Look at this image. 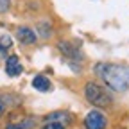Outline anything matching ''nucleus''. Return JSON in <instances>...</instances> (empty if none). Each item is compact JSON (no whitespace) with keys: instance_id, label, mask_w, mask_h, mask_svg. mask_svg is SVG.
<instances>
[{"instance_id":"obj_1","label":"nucleus","mask_w":129,"mask_h":129,"mask_svg":"<svg viewBox=\"0 0 129 129\" xmlns=\"http://www.w3.org/2000/svg\"><path fill=\"white\" fill-rule=\"evenodd\" d=\"M95 74L113 91H127L129 90V67H125V64L99 63L95 67Z\"/></svg>"},{"instance_id":"obj_2","label":"nucleus","mask_w":129,"mask_h":129,"mask_svg":"<svg viewBox=\"0 0 129 129\" xmlns=\"http://www.w3.org/2000/svg\"><path fill=\"white\" fill-rule=\"evenodd\" d=\"M84 97H86V101L97 108H108L113 99H111V93L102 88L101 84H97V83H88L84 86Z\"/></svg>"},{"instance_id":"obj_3","label":"nucleus","mask_w":129,"mask_h":129,"mask_svg":"<svg viewBox=\"0 0 129 129\" xmlns=\"http://www.w3.org/2000/svg\"><path fill=\"white\" fill-rule=\"evenodd\" d=\"M106 117L101 111H90L84 117V127L86 129H106Z\"/></svg>"},{"instance_id":"obj_4","label":"nucleus","mask_w":129,"mask_h":129,"mask_svg":"<svg viewBox=\"0 0 129 129\" xmlns=\"http://www.w3.org/2000/svg\"><path fill=\"white\" fill-rule=\"evenodd\" d=\"M57 50L64 57H68V59H74V61H77V59L81 61V59H83V52H81L74 43H70V41H59L57 43Z\"/></svg>"},{"instance_id":"obj_5","label":"nucleus","mask_w":129,"mask_h":129,"mask_svg":"<svg viewBox=\"0 0 129 129\" xmlns=\"http://www.w3.org/2000/svg\"><path fill=\"white\" fill-rule=\"evenodd\" d=\"M16 38L22 45H34L38 41V34L30 27H18L16 30Z\"/></svg>"},{"instance_id":"obj_6","label":"nucleus","mask_w":129,"mask_h":129,"mask_svg":"<svg viewBox=\"0 0 129 129\" xmlns=\"http://www.w3.org/2000/svg\"><path fill=\"white\" fill-rule=\"evenodd\" d=\"M72 120H74V117L68 111H54V113H50V115L45 117V122H57L61 125H70Z\"/></svg>"},{"instance_id":"obj_7","label":"nucleus","mask_w":129,"mask_h":129,"mask_svg":"<svg viewBox=\"0 0 129 129\" xmlns=\"http://www.w3.org/2000/svg\"><path fill=\"white\" fill-rule=\"evenodd\" d=\"M22 63L18 59V56H9L6 59V74L9 77H16V75H20L22 74Z\"/></svg>"},{"instance_id":"obj_8","label":"nucleus","mask_w":129,"mask_h":129,"mask_svg":"<svg viewBox=\"0 0 129 129\" xmlns=\"http://www.w3.org/2000/svg\"><path fill=\"white\" fill-rule=\"evenodd\" d=\"M30 84H32V88L38 90V91H48V90L52 88L50 79H48L47 75H43V74L34 75V77H32V81H30Z\"/></svg>"},{"instance_id":"obj_9","label":"nucleus","mask_w":129,"mask_h":129,"mask_svg":"<svg viewBox=\"0 0 129 129\" xmlns=\"http://www.w3.org/2000/svg\"><path fill=\"white\" fill-rule=\"evenodd\" d=\"M32 127H34V120H32V118H23V120H20V122H11V124H7L6 129H32Z\"/></svg>"},{"instance_id":"obj_10","label":"nucleus","mask_w":129,"mask_h":129,"mask_svg":"<svg viewBox=\"0 0 129 129\" xmlns=\"http://www.w3.org/2000/svg\"><path fill=\"white\" fill-rule=\"evenodd\" d=\"M38 30L41 32V38H48V34H50V23L41 22V23L38 25Z\"/></svg>"},{"instance_id":"obj_11","label":"nucleus","mask_w":129,"mask_h":129,"mask_svg":"<svg viewBox=\"0 0 129 129\" xmlns=\"http://www.w3.org/2000/svg\"><path fill=\"white\" fill-rule=\"evenodd\" d=\"M11 45H13V40H11V36H7V34H4V36H0V47L2 48H11Z\"/></svg>"},{"instance_id":"obj_12","label":"nucleus","mask_w":129,"mask_h":129,"mask_svg":"<svg viewBox=\"0 0 129 129\" xmlns=\"http://www.w3.org/2000/svg\"><path fill=\"white\" fill-rule=\"evenodd\" d=\"M9 7H11V0H0V14L7 13Z\"/></svg>"},{"instance_id":"obj_13","label":"nucleus","mask_w":129,"mask_h":129,"mask_svg":"<svg viewBox=\"0 0 129 129\" xmlns=\"http://www.w3.org/2000/svg\"><path fill=\"white\" fill-rule=\"evenodd\" d=\"M41 129H64V125H61V124H57V122H47Z\"/></svg>"},{"instance_id":"obj_14","label":"nucleus","mask_w":129,"mask_h":129,"mask_svg":"<svg viewBox=\"0 0 129 129\" xmlns=\"http://www.w3.org/2000/svg\"><path fill=\"white\" fill-rule=\"evenodd\" d=\"M4 111H6V106H4V102H2V99H0V117L4 115Z\"/></svg>"},{"instance_id":"obj_15","label":"nucleus","mask_w":129,"mask_h":129,"mask_svg":"<svg viewBox=\"0 0 129 129\" xmlns=\"http://www.w3.org/2000/svg\"><path fill=\"white\" fill-rule=\"evenodd\" d=\"M4 57H6V48L0 47V59H4Z\"/></svg>"}]
</instances>
